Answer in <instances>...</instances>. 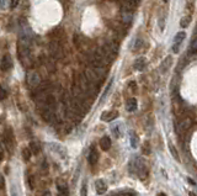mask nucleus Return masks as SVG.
Listing matches in <instances>:
<instances>
[{
	"mask_svg": "<svg viewBox=\"0 0 197 196\" xmlns=\"http://www.w3.org/2000/svg\"><path fill=\"white\" fill-rule=\"evenodd\" d=\"M8 96V93H6V90L3 88V86H0V100H4V99H6Z\"/></svg>",
	"mask_w": 197,
	"mask_h": 196,
	"instance_id": "nucleus-21",
	"label": "nucleus"
},
{
	"mask_svg": "<svg viewBox=\"0 0 197 196\" xmlns=\"http://www.w3.org/2000/svg\"><path fill=\"white\" fill-rule=\"evenodd\" d=\"M19 1H20V0H11V8H13V9H15V8L18 6Z\"/></svg>",
	"mask_w": 197,
	"mask_h": 196,
	"instance_id": "nucleus-25",
	"label": "nucleus"
},
{
	"mask_svg": "<svg viewBox=\"0 0 197 196\" xmlns=\"http://www.w3.org/2000/svg\"><path fill=\"white\" fill-rule=\"evenodd\" d=\"M126 109H127V111H129V112L136 111V110H137V100L134 98L128 99V100H127V104H126Z\"/></svg>",
	"mask_w": 197,
	"mask_h": 196,
	"instance_id": "nucleus-10",
	"label": "nucleus"
},
{
	"mask_svg": "<svg viewBox=\"0 0 197 196\" xmlns=\"http://www.w3.org/2000/svg\"><path fill=\"white\" fill-rule=\"evenodd\" d=\"M4 185H5V180H4V178L0 175V189L1 190H4Z\"/></svg>",
	"mask_w": 197,
	"mask_h": 196,
	"instance_id": "nucleus-24",
	"label": "nucleus"
},
{
	"mask_svg": "<svg viewBox=\"0 0 197 196\" xmlns=\"http://www.w3.org/2000/svg\"><path fill=\"white\" fill-rule=\"evenodd\" d=\"M30 151L32 154H38L39 151H41V147L37 142H31L30 143Z\"/></svg>",
	"mask_w": 197,
	"mask_h": 196,
	"instance_id": "nucleus-13",
	"label": "nucleus"
},
{
	"mask_svg": "<svg viewBox=\"0 0 197 196\" xmlns=\"http://www.w3.org/2000/svg\"><path fill=\"white\" fill-rule=\"evenodd\" d=\"M95 190H96V193H98V195H104L105 193H106V190H107V186H106V184H105V181L104 180H96L95 181Z\"/></svg>",
	"mask_w": 197,
	"mask_h": 196,
	"instance_id": "nucleus-5",
	"label": "nucleus"
},
{
	"mask_svg": "<svg viewBox=\"0 0 197 196\" xmlns=\"http://www.w3.org/2000/svg\"><path fill=\"white\" fill-rule=\"evenodd\" d=\"M142 44H143L142 39H137V42H136V47H134V51H137V49H139V48L142 47Z\"/></svg>",
	"mask_w": 197,
	"mask_h": 196,
	"instance_id": "nucleus-23",
	"label": "nucleus"
},
{
	"mask_svg": "<svg viewBox=\"0 0 197 196\" xmlns=\"http://www.w3.org/2000/svg\"><path fill=\"white\" fill-rule=\"evenodd\" d=\"M144 64H145V60L143 57H140V58H138L136 60V63H134V68L137 69V70H142V69H144Z\"/></svg>",
	"mask_w": 197,
	"mask_h": 196,
	"instance_id": "nucleus-15",
	"label": "nucleus"
},
{
	"mask_svg": "<svg viewBox=\"0 0 197 196\" xmlns=\"http://www.w3.org/2000/svg\"><path fill=\"white\" fill-rule=\"evenodd\" d=\"M3 158H4V152H3V148L0 147V160H3Z\"/></svg>",
	"mask_w": 197,
	"mask_h": 196,
	"instance_id": "nucleus-28",
	"label": "nucleus"
},
{
	"mask_svg": "<svg viewBox=\"0 0 197 196\" xmlns=\"http://www.w3.org/2000/svg\"><path fill=\"white\" fill-rule=\"evenodd\" d=\"M117 116H118L117 111H105V112L101 115V120H102V121H106V122H110V121L115 120Z\"/></svg>",
	"mask_w": 197,
	"mask_h": 196,
	"instance_id": "nucleus-6",
	"label": "nucleus"
},
{
	"mask_svg": "<svg viewBox=\"0 0 197 196\" xmlns=\"http://www.w3.org/2000/svg\"><path fill=\"white\" fill-rule=\"evenodd\" d=\"M171 64H173V57H171V56H168L166 58L163 60V63H161V70H163V72H166V70L170 68Z\"/></svg>",
	"mask_w": 197,
	"mask_h": 196,
	"instance_id": "nucleus-12",
	"label": "nucleus"
},
{
	"mask_svg": "<svg viewBox=\"0 0 197 196\" xmlns=\"http://www.w3.org/2000/svg\"><path fill=\"white\" fill-rule=\"evenodd\" d=\"M112 133L115 135V137H119V128H118V126L112 127Z\"/></svg>",
	"mask_w": 197,
	"mask_h": 196,
	"instance_id": "nucleus-22",
	"label": "nucleus"
},
{
	"mask_svg": "<svg viewBox=\"0 0 197 196\" xmlns=\"http://www.w3.org/2000/svg\"><path fill=\"white\" fill-rule=\"evenodd\" d=\"M191 126H192V120H191V118L190 117L182 118V120L177 123V126H176L177 133H179L180 136H182L184 133H186V132L191 128Z\"/></svg>",
	"mask_w": 197,
	"mask_h": 196,
	"instance_id": "nucleus-1",
	"label": "nucleus"
},
{
	"mask_svg": "<svg viewBox=\"0 0 197 196\" xmlns=\"http://www.w3.org/2000/svg\"><path fill=\"white\" fill-rule=\"evenodd\" d=\"M163 1H164V3H168V1H169V0H163Z\"/></svg>",
	"mask_w": 197,
	"mask_h": 196,
	"instance_id": "nucleus-33",
	"label": "nucleus"
},
{
	"mask_svg": "<svg viewBox=\"0 0 197 196\" xmlns=\"http://www.w3.org/2000/svg\"><path fill=\"white\" fill-rule=\"evenodd\" d=\"M189 196H197V195L195 194V193H190V194H189Z\"/></svg>",
	"mask_w": 197,
	"mask_h": 196,
	"instance_id": "nucleus-32",
	"label": "nucleus"
},
{
	"mask_svg": "<svg viewBox=\"0 0 197 196\" xmlns=\"http://www.w3.org/2000/svg\"><path fill=\"white\" fill-rule=\"evenodd\" d=\"M190 22H191V18L190 16H184L182 19L180 20V27L186 28V27H189Z\"/></svg>",
	"mask_w": 197,
	"mask_h": 196,
	"instance_id": "nucleus-16",
	"label": "nucleus"
},
{
	"mask_svg": "<svg viewBox=\"0 0 197 196\" xmlns=\"http://www.w3.org/2000/svg\"><path fill=\"white\" fill-rule=\"evenodd\" d=\"M100 147L102 151H109L111 148V139L107 136H104V137L100 139Z\"/></svg>",
	"mask_w": 197,
	"mask_h": 196,
	"instance_id": "nucleus-7",
	"label": "nucleus"
},
{
	"mask_svg": "<svg viewBox=\"0 0 197 196\" xmlns=\"http://www.w3.org/2000/svg\"><path fill=\"white\" fill-rule=\"evenodd\" d=\"M43 196H52V194H51L49 191H46V193L43 194Z\"/></svg>",
	"mask_w": 197,
	"mask_h": 196,
	"instance_id": "nucleus-29",
	"label": "nucleus"
},
{
	"mask_svg": "<svg viewBox=\"0 0 197 196\" xmlns=\"http://www.w3.org/2000/svg\"><path fill=\"white\" fill-rule=\"evenodd\" d=\"M88 195V186H86V183L83 184L81 186V191H80V196H86Z\"/></svg>",
	"mask_w": 197,
	"mask_h": 196,
	"instance_id": "nucleus-20",
	"label": "nucleus"
},
{
	"mask_svg": "<svg viewBox=\"0 0 197 196\" xmlns=\"http://www.w3.org/2000/svg\"><path fill=\"white\" fill-rule=\"evenodd\" d=\"M3 138H4V143L6 146V148L9 149V152L13 151V146H14V133L13 130L10 127H6L4 133H3Z\"/></svg>",
	"mask_w": 197,
	"mask_h": 196,
	"instance_id": "nucleus-2",
	"label": "nucleus"
},
{
	"mask_svg": "<svg viewBox=\"0 0 197 196\" xmlns=\"http://www.w3.org/2000/svg\"><path fill=\"white\" fill-rule=\"evenodd\" d=\"M158 196H166V195H165L164 193H159V194H158Z\"/></svg>",
	"mask_w": 197,
	"mask_h": 196,
	"instance_id": "nucleus-31",
	"label": "nucleus"
},
{
	"mask_svg": "<svg viewBox=\"0 0 197 196\" xmlns=\"http://www.w3.org/2000/svg\"><path fill=\"white\" fill-rule=\"evenodd\" d=\"M0 68L1 70L4 72H8L13 68V59L10 57V54H5L3 58H1V62H0Z\"/></svg>",
	"mask_w": 197,
	"mask_h": 196,
	"instance_id": "nucleus-4",
	"label": "nucleus"
},
{
	"mask_svg": "<svg viewBox=\"0 0 197 196\" xmlns=\"http://www.w3.org/2000/svg\"><path fill=\"white\" fill-rule=\"evenodd\" d=\"M122 20H123L124 25H127V26L131 25V22L133 20V13H132V10H124V13L122 15Z\"/></svg>",
	"mask_w": 197,
	"mask_h": 196,
	"instance_id": "nucleus-9",
	"label": "nucleus"
},
{
	"mask_svg": "<svg viewBox=\"0 0 197 196\" xmlns=\"http://www.w3.org/2000/svg\"><path fill=\"white\" fill-rule=\"evenodd\" d=\"M21 156H22V158H23L25 162H28L30 158H31V156H32V153H31L30 148H23V149L21 151Z\"/></svg>",
	"mask_w": 197,
	"mask_h": 196,
	"instance_id": "nucleus-14",
	"label": "nucleus"
},
{
	"mask_svg": "<svg viewBox=\"0 0 197 196\" xmlns=\"http://www.w3.org/2000/svg\"><path fill=\"white\" fill-rule=\"evenodd\" d=\"M39 78L37 74H35V73H32V74H28L27 75V83H28V85H32V86H36V85H39Z\"/></svg>",
	"mask_w": 197,
	"mask_h": 196,
	"instance_id": "nucleus-11",
	"label": "nucleus"
},
{
	"mask_svg": "<svg viewBox=\"0 0 197 196\" xmlns=\"http://www.w3.org/2000/svg\"><path fill=\"white\" fill-rule=\"evenodd\" d=\"M185 37H186V34H185L184 31H180V32L176 34V36L174 37V43H173V52H174V53H179L180 46H181V43L184 42Z\"/></svg>",
	"mask_w": 197,
	"mask_h": 196,
	"instance_id": "nucleus-3",
	"label": "nucleus"
},
{
	"mask_svg": "<svg viewBox=\"0 0 197 196\" xmlns=\"http://www.w3.org/2000/svg\"><path fill=\"white\" fill-rule=\"evenodd\" d=\"M189 183H190V184H192V185H196V183H195L194 180H191V179H189Z\"/></svg>",
	"mask_w": 197,
	"mask_h": 196,
	"instance_id": "nucleus-30",
	"label": "nucleus"
},
{
	"mask_svg": "<svg viewBox=\"0 0 197 196\" xmlns=\"http://www.w3.org/2000/svg\"><path fill=\"white\" fill-rule=\"evenodd\" d=\"M169 149H170V153H171V156L176 159L177 162L180 160V157H179V153H177V151H176V148L171 144V143H169Z\"/></svg>",
	"mask_w": 197,
	"mask_h": 196,
	"instance_id": "nucleus-18",
	"label": "nucleus"
},
{
	"mask_svg": "<svg viewBox=\"0 0 197 196\" xmlns=\"http://www.w3.org/2000/svg\"><path fill=\"white\" fill-rule=\"evenodd\" d=\"M30 186H31V189H33V179H32V177H30Z\"/></svg>",
	"mask_w": 197,
	"mask_h": 196,
	"instance_id": "nucleus-27",
	"label": "nucleus"
},
{
	"mask_svg": "<svg viewBox=\"0 0 197 196\" xmlns=\"http://www.w3.org/2000/svg\"><path fill=\"white\" fill-rule=\"evenodd\" d=\"M138 142H139V138H138V136L134 133V132H131V146H132L133 148H137Z\"/></svg>",
	"mask_w": 197,
	"mask_h": 196,
	"instance_id": "nucleus-17",
	"label": "nucleus"
},
{
	"mask_svg": "<svg viewBox=\"0 0 197 196\" xmlns=\"http://www.w3.org/2000/svg\"><path fill=\"white\" fill-rule=\"evenodd\" d=\"M142 151H143V153H144L145 156H149V154H150L152 151H150V144H149V142H145V143L143 144V149H142Z\"/></svg>",
	"mask_w": 197,
	"mask_h": 196,
	"instance_id": "nucleus-19",
	"label": "nucleus"
},
{
	"mask_svg": "<svg viewBox=\"0 0 197 196\" xmlns=\"http://www.w3.org/2000/svg\"><path fill=\"white\" fill-rule=\"evenodd\" d=\"M88 160H89V163H90L91 165H95V164L98 163V152H96V149H95V148H91V149H90V153H89Z\"/></svg>",
	"mask_w": 197,
	"mask_h": 196,
	"instance_id": "nucleus-8",
	"label": "nucleus"
},
{
	"mask_svg": "<svg viewBox=\"0 0 197 196\" xmlns=\"http://www.w3.org/2000/svg\"><path fill=\"white\" fill-rule=\"evenodd\" d=\"M11 194H13V196H19V194H18V191H16V189H15V188H13Z\"/></svg>",
	"mask_w": 197,
	"mask_h": 196,
	"instance_id": "nucleus-26",
	"label": "nucleus"
}]
</instances>
